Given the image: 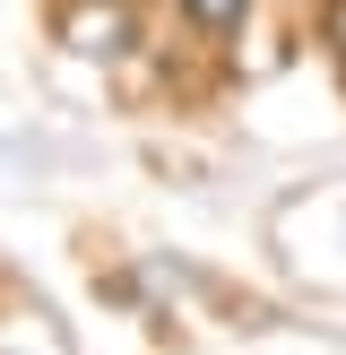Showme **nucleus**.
I'll return each instance as SVG.
<instances>
[{
	"label": "nucleus",
	"instance_id": "nucleus-1",
	"mask_svg": "<svg viewBox=\"0 0 346 355\" xmlns=\"http://www.w3.org/2000/svg\"><path fill=\"white\" fill-rule=\"evenodd\" d=\"M69 44H78L86 61H121V52L138 44V26H130V9H95V0H86V9H69Z\"/></svg>",
	"mask_w": 346,
	"mask_h": 355
},
{
	"label": "nucleus",
	"instance_id": "nucleus-2",
	"mask_svg": "<svg viewBox=\"0 0 346 355\" xmlns=\"http://www.w3.org/2000/svg\"><path fill=\"white\" fill-rule=\"evenodd\" d=\"M182 9H190V17H199V26H217V35H225V26H234V17H242V9H251V0H182Z\"/></svg>",
	"mask_w": 346,
	"mask_h": 355
},
{
	"label": "nucleus",
	"instance_id": "nucleus-3",
	"mask_svg": "<svg viewBox=\"0 0 346 355\" xmlns=\"http://www.w3.org/2000/svg\"><path fill=\"white\" fill-rule=\"evenodd\" d=\"M329 44L346 52V0H329Z\"/></svg>",
	"mask_w": 346,
	"mask_h": 355
}]
</instances>
